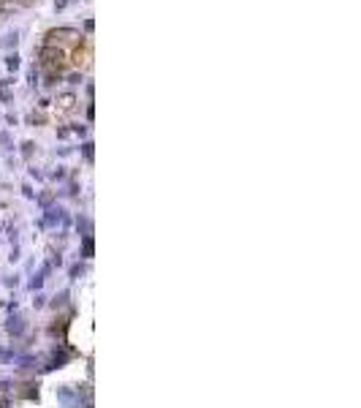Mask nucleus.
Segmentation results:
<instances>
[{"mask_svg": "<svg viewBox=\"0 0 361 408\" xmlns=\"http://www.w3.org/2000/svg\"><path fill=\"white\" fill-rule=\"evenodd\" d=\"M68 3H76V0H68Z\"/></svg>", "mask_w": 361, "mask_h": 408, "instance_id": "obj_11", "label": "nucleus"}, {"mask_svg": "<svg viewBox=\"0 0 361 408\" xmlns=\"http://www.w3.org/2000/svg\"><path fill=\"white\" fill-rule=\"evenodd\" d=\"M66 60H68V55L63 49H55V46H46V44L38 46V66L41 68H60Z\"/></svg>", "mask_w": 361, "mask_h": 408, "instance_id": "obj_2", "label": "nucleus"}, {"mask_svg": "<svg viewBox=\"0 0 361 408\" xmlns=\"http://www.w3.org/2000/svg\"><path fill=\"white\" fill-rule=\"evenodd\" d=\"M27 82H30L33 90H36V87L41 85V68H38V66H33V68H30V74H27Z\"/></svg>", "mask_w": 361, "mask_h": 408, "instance_id": "obj_6", "label": "nucleus"}, {"mask_svg": "<svg viewBox=\"0 0 361 408\" xmlns=\"http://www.w3.org/2000/svg\"><path fill=\"white\" fill-rule=\"evenodd\" d=\"M68 5H71L68 0H55V3H52V8H55V14H60V11H66Z\"/></svg>", "mask_w": 361, "mask_h": 408, "instance_id": "obj_9", "label": "nucleus"}, {"mask_svg": "<svg viewBox=\"0 0 361 408\" xmlns=\"http://www.w3.org/2000/svg\"><path fill=\"white\" fill-rule=\"evenodd\" d=\"M81 41H84V36L76 30V27H68V25H63V27H55V30H49L44 36V44L46 46H55V49H63L66 55H71L73 49H79L81 46Z\"/></svg>", "mask_w": 361, "mask_h": 408, "instance_id": "obj_1", "label": "nucleus"}, {"mask_svg": "<svg viewBox=\"0 0 361 408\" xmlns=\"http://www.w3.org/2000/svg\"><path fill=\"white\" fill-rule=\"evenodd\" d=\"M63 79H66L71 87H76V85H81V79H84V77H81V71H71L68 77H63Z\"/></svg>", "mask_w": 361, "mask_h": 408, "instance_id": "obj_8", "label": "nucleus"}, {"mask_svg": "<svg viewBox=\"0 0 361 408\" xmlns=\"http://www.w3.org/2000/svg\"><path fill=\"white\" fill-rule=\"evenodd\" d=\"M16 44H19V30H8L3 38H0V46H3L5 52H11V49L16 52Z\"/></svg>", "mask_w": 361, "mask_h": 408, "instance_id": "obj_4", "label": "nucleus"}, {"mask_svg": "<svg viewBox=\"0 0 361 408\" xmlns=\"http://www.w3.org/2000/svg\"><path fill=\"white\" fill-rule=\"evenodd\" d=\"M92 27H95V25H92V19H84V33H92Z\"/></svg>", "mask_w": 361, "mask_h": 408, "instance_id": "obj_10", "label": "nucleus"}, {"mask_svg": "<svg viewBox=\"0 0 361 408\" xmlns=\"http://www.w3.org/2000/svg\"><path fill=\"white\" fill-rule=\"evenodd\" d=\"M19 66H22V57L16 55V52H8V55H5V68H8L11 74H14Z\"/></svg>", "mask_w": 361, "mask_h": 408, "instance_id": "obj_5", "label": "nucleus"}, {"mask_svg": "<svg viewBox=\"0 0 361 408\" xmlns=\"http://www.w3.org/2000/svg\"><path fill=\"white\" fill-rule=\"evenodd\" d=\"M63 82V71L60 68H44V85L46 87H57Z\"/></svg>", "mask_w": 361, "mask_h": 408, "instance_id": "obj_3", "label": "nucleus"}, {"mask_svg": "<svg viewBox=\"0 0 361 408\" xmlns=\"http://www.w3.org/2000/svg\"><path fill=\"white\" fill-rule=\"evenodd\" d=\"M73 101H76V96H73V93H60V96H57V103H60V106H73Z\"/></svg>", "mask_w": 361, "mask_h": 408, "instance_id": "obj_7", "label": "nucleus"}]
</instances>
